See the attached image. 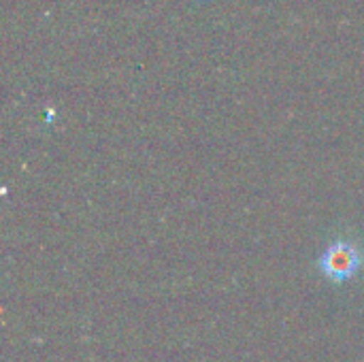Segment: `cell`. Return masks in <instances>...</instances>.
<instances>
[{"mask_svg":"<svg viewBox=\"0 0 364 362\" xmlns=\"http://www.w3.org/2000/svg\"><path fill=\"white\" fill-rule=\"evenodd\" d=\"M358 265V256L350 245H335L324 258V269L333 277H348Z\"/></svg>","mask_w":364,"mask_h":362,"instance_id":"6da1fadb","label":"cell"}]
</instances>
